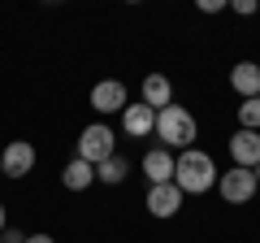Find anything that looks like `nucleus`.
Listing matches in <instances>:
<instances>
[{
    "label": "nucleus",
    "mask_w": 260,
    "mask_h": 243,
    "mask_svg": "<svg viewBox=\"0 0 260 243\" xmlns=\"http://www.w3.org/2000/svg\"><path fill=\"white\" fill-rule=\"evenodd\" d=\"M61 183H65L70 191H87V187L95 183V165H87V161H78V157H74L70 165L61 169Z\"/></svg>",
    "instance_id": "ddd939ff"
},
{
    "label": "nucleus",
    "mask_w": 260,
    "mask_h": 243,
    "mask_svg": "<svg viewBox=\"0 0 260 243\" xmlns=\"http://www.w3.org/2000/svg\"><path fill=\"white\" fill-rule=\"evenodd\" d=\"M174 100V83H169L165 74H148L143 78V104H148V109H165V104Z\"/></svg>",
    "instance_id": "f8f14e48"
},
{
    "label": "nucleus",
    "mask_w": 260,
    "mask_h": 243,
    "mask_svg": "<svg viewBox=\"0 0 260 243\" xmlns=\"http://www.w3.org/2000/svg\"><path fill=\"white\" fill-rule=\"evenodd\" d=\"M174 165H178V157H174L169 148H152V152H143V174H148L152 187H160V183H174Z\"/></svg>",
    "instance_id": "0eeeda50"
},
{
    "label": "nucleus",
    "mask_w": 260,
    "mask_h": 243,
    "mask_svg": "<svg viewBox=\"0 0 260 243\" xmlns=\"http://www.w3.org/2000/svg\"><path fill=\"white\" fill-rule=\"evenodd\" d=\"M251 174H256V183H260V165H256V169H251Z\"/></svg>",
    "instance_id": "412c9836"
},
{
    "label": "nucleus",
    "mask_w": 260,
    "mask_h": 243,
    "mask_svg": "<svg viewBox=\"0 0 260 243\" xmlns=\"http://www.w3.org/2000/svg\"><path fill=\"white\" fill-rule=\"evenodd\" d=\"M26 243H56L52 234H26Z\"/></svg>",
    "instance_id": "6ab92c4d"
},
{
    "label": "nucleus",
    "mask_w": 260,
    "mask_h": 243,
    "mask_svg": "<svg viewBox=\"0 0 260 243\" xmlns=\"http://www.w3.org/2000/svg\"><path fill=\"white\" fill-rule=\"evenodd\" d=\"M9 230V217H5V204H0V234Z\"/></svg>",
    "instance_id": "aec40b11"
},
{
    "label": "nucleus",
    "mask_w": 260,
    "mask_h": 243,
    "mask_svg": "<svg viewBox=\"0 0 260 243\" xmlns=\"http://www.w3.org/2000/svg\"><path fill=\"white\" fill-rule=\"evenodd\" d=\"M121 126H126L130 139H148L152 131H156V109H148V104H126L121 109Z\"/></svg>",
    "instance_id": "423d86ee"
},
{
    "label": "nucleus",
    "mask_w": 260,
    "mask_h": 243,
    "mask_svg": "<svg viewBox=\"0 0 260 243\" xmlns=\"http://www.w3.org/2000/svg\"><path fill=\"white\" fill-rule=\"evenodd\" d=\"M109 157H117V143H113V131L104 126V122L87 126V131L78 135V161H87V165H104Z\"/></svg>",
    "instance_id": "7ed1b4c3"
},
{
    "label": "nucleus",
    "mask_w": 260,
    "mask_h": 243,
    "mask_svg": "<svg viewBox=\"0 0 260 243\" xmlns=\"http://www.w3.org/2000/svg\"><path fill=\"white\" fill-rule=\"evenodd\" d=\"M256 174L251 169H243V165H230L225 174H217V191H221V200L225 204H247L251 196H256Z\"/></svg>",
    "instance_id": "20e7f679"
},
{
    "label": "nucleus",
    "mask_w": 260,
    "mask_h": 243,
    "mask_svg": "<svg viewBox=\"0 0 260 243\" xmlns=\"http://www.w3.org/2000/svg\"><path fill=\"white\" fill-rule=\"evenodd\" d=\"M239 131H260V96L239 104Z\"/></svg>",
    "instance_id": "2eb2a0df"
},
{
    "label": "nucleus",
    "mask_w": 260,
    "mask_h": 243,
    "mask_svg": "<svg viewBox=\"0 0 260 243\" xmlns=\"http://www.w3.org/2000/svg\"><path fill=\"white\" fill-rule=\"evenodd\" d=\"M178 208H182V191H178V183L148 187V213H152V217H174Z\"/></svg>",
    "instance_id": "1a4fd4ad"
},
{
    "label": "nucleus",
    "mask_w": 260,
    "mask_h": 243,
    "mask_svg": "<svg viewBox=\"0 0 260 243\" xmlns=\"http://www.w3.org/2000/svg\"><path fill=\"white\" fill-rule=\"evenodd\" d=\"M0 178H5V169H0Z\"/></svg>",
    "instance_id": "4be33fe9"
},
{
    "label": "nucleus",
    "mask_w": 260,
    "mask_h": 243,
    "mask_svg": "<svg viewBox=\"0 0 260 243\" xmlns=\"http://www.w3.org/2000/svg\"><path fill=\"white\" fill-rule=\"evenodd\" d=\"M0 169H5V178H26L30 169H35V148H30V139H13L9 148H5V157H0Z\"/></svg>",
    "instance_id": "39448f33"
},
{
    "label": "nucleus",
    "mask_w": 260,
    "mask_h": 243,
    "mask_svg": "<svg viewBox=\"0 0 260 243\" xmlns=\"http://www.w3.org/2000/svg\"><path fill=\"white\" fill-rule=\"evenodd\" d=\"M130 174V165H126V157H109L104 165H95V178H100L104 187H117L121 178Z\"/></svg>",
    "instance_id": "4468645a"
},
{
    "label": "nucleus",
    "mask_w": 260,
    "mask_h": 243,
    "mask_svg": "<svg viewBox=\"0 0 260 243\" xmlns=\"http://www.w3.org/2000/svg\"><path fill=\"white\" fill-rule=\"evenodd\" d=\"M91 109L95 113H121L126 109V87L117 78H104V83L91 87Z\"/></svg>",
    "instance_id": "6e6552de"
},
{
    "label": "nucleus",
    "mask_w": 260,
    "mask_h": 243,
    "mask_svg": "<svg viewBox=\"0 0 260 243\" xmlns=\"http://www.w3.org/2000/svg\"><path fill=\"white\" fill-rule=\"evenodd\" d=\"M160 139V148H178L186 152L195 143V117L182 109V104H165V109L156 113V131H152Z\"/></svg>",
    "instance_id": "f03ea898"
},
{
    "label": "nucleus",
    "mask_w": 260,
    "mask_h": 243,
    "mask_svg": "<svg viewBox=\"0 0 260 243\" xmlns=\"http://www.w3.org/2000/svg\"><path fill=\"white\" fill-rule=\"evenodd\" d=\"M234 13H243V18H251V13H260L256 0H234Z\"/></svg>",
    "instance_id": "dca6fc26"
},
{
    "label": "nucleus",
    "mask_w": 260,
    "mask_h": 243,
    "mask_svg": "<svg viewBox=\"0 0 260 243\" xmlns=\"http://www.w3.org/2000/svg\"><path fill=\"white\" fill-rule=\"evenodd\" d=\"M174 183H178L182 196H204V191H213V187H217V165H213V157L200 152V148H186L182 157H178V165H174Z\"/></svg>",
    "instance_id": "f257e3e1"
},
{
    "label": "nucleus",
    "mask_w": 260,
    "mask_h": 243,
    "mask_svg": "<svg viewBox=\"0 0 260 243\" xmlns=\"http://www.w3.org/2000/svg\"><path fill=\"white\" fill-rule=\"evenodd\" d=\"M225 0H200V13H221Z\"/></svg>",
    "instance_id": "f3484780"
},
{
    "label": "nucleus",
    "mask_w": 260,
    "mask_h": 243,
    "mask_svg": "<svg viewBox=\"0 0 260 243\" xmlns=\"http://www.w3.org/2000/svg\"><path fill=\"white\" fill-rule=\"evenodd\" d=\"M0 243H26V234H22V230H5V234H0Z\"/></svg>",
    "instance_id": "a211bd4d"
},
{
    "label": "nucleus",
    "mask_w": 260,
    "mask_h": 243,
    "mask_svg": "<svg viewBox=\"0 0 260 243\" xmlns=\"http://www.w3.org/2000/svg\"><path fill=\"white\" fill-rule=\"evenodd\" d=\"M230 87L243 96V100H256L260 96V66L256 61H239V66L230 70Z\"/></svg>",
    "instance_id": "9b49d317"
},
{
    "label": "nucleus",
    "mask_w": 260,
    "mask_h": 243,
    "mask_svg": "<svg viewBox=\"0 0 260 243\" xmlns=\"http://www.w3.org/2000/svg\"><path fill=\"white\" fill-rule=\"evenodd\" d=\"M230 157H234V165L256 169V165H260V131H234V139H230Z\"/></svg>",
    "instance_id": "9d476101"
}]
</instances>
